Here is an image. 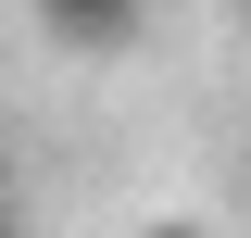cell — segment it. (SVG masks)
<instances>
[{
	"instance_id": "obj_3",
	"label": "cell",
	"mask_w": 251,
	"mask_h": 238,
	"mask_svg": "<svg viewBox=\"0 0 251 238\" xmlns=\"http://www.w3.org/2000/svg\"><path fill=\"white\" fill-rule=\"evenodd\" d=\"M239 25H251V0H239Z\"/></svg>"
},
{
	"instance_id": "obj_2",
	"label": "cell",
	"mask_w": 251,
	"mask_h": 238,
	"mask_svg": "<svg viewBox=\"0 0 251 238\" xmlns=\"http://www.w3.org/2000/svg\"><path fill=\"white\" fill-rule=\"evenodd\" d=\"M138 238H201V226H188V213H151V226H138Z\"/></svg>"
},
{
	"instance_id": "obj_1",
	"label": "cell",
	"mask_w": 251,
	"mask_h": 238,
	"mask_svg": "<svg viewBox=\"0 0 251 238\" xmlns=\"http://www.w3.org/2000/svg\"><path fill=\"white\" fill-rule=\"evenodd\" d=\"M138 13L151 0H38V38L75 63H113V50H138Z\"/></svg>"
}]
</instances>
